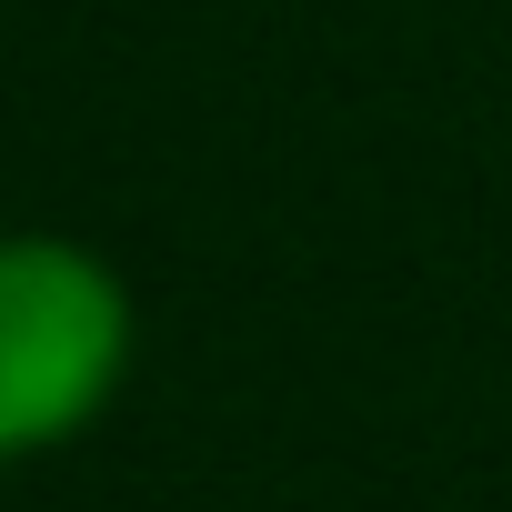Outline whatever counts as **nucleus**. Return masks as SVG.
I'll list each match as a JSON object with an SVG mask.
<instances>
[{"label": "nucleus", "instance_id": "obj_1", "mask_svg": "<svg viewBox=\"0 0 512 512\" xmlns=\"http://www.w3.org/2000/svg\"><path fill=\"white\" fill-rule=\"evenodd\" d=\"M141 352L131 282L91 241L0 231V472L81 442Z\"/></svg>", "mask_w": 512, "mask_h": 512}]
</instances>
